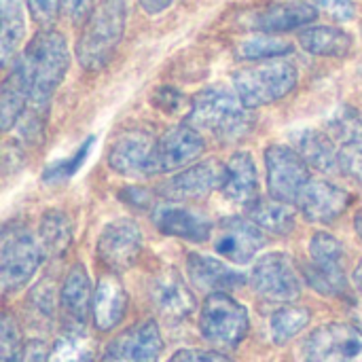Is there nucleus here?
<instances>
[{"mask_svg": "<svg viewBox=\"0 0 362 362\" xmlns=\"http://www.w3.org/2000/svg\"><path fill=\"white\" fill-rule=\"evenodd\" d=\"M93 142H95V138L89 136V138L74 151V155L64 157V159H59V161L47 165V170L42 172V180L49 182V185H59V182H64V180H68V178H72V176L81 170V165L85 163V159H87V155H89Z\"/></svg>", "mask_w": 362, "mask_h": 362, "instance_id": "obj_35", "label": "nucleus"}, {"mask_svg": "<svg viewBox=\"0 0 362 362\" xmlns=\"http://www.w3.org/2000/svg\"><path fill=\"white\" fill-rule=\"evenodd\" d=\"M354 284H356V288L362 293V261L358 263L356 272H354Z\"/></svg>", "mask_w": 362, "mask_h": 362, "instance_id": "obj_46", "label": "nucleus"}, {"mask_svg": "<svg viewBox=\"0 0 362 362\" xmlns=\"http://www.w3.org/2000/svg\"><path fill=\"white\" fill-rule=\"evenodd\" d=\"M45 250L38 238L21 225H4L0 238V282L4 293L23 288L38 272Z\"/></svg>", "mask_w": 362, "mask_h": 362, "instance_id": "obj_5", "label": "nucleus"}, {"mask_svg": "<svg viewBox=\"0 0 362 362\" xmlns=\"http://www.w3.org/2000/svg\"><path fill=\"white\" fill-rule=\"evenodd\" d=\"M32 19L40 25V30H53L57 13L62 11L59 0H25Z\"/></svg>", "mask_w": 362, "mask_h": 362, "instance_id": "obj_38", "label": "nucleus"}, {"mask_svg": "<svg viewBox=\"0 0 362 362\" xmlns=\"http://www.w3.org/2000/svg\"><path fill=\"white\" fill-rule=\"evenodd\" d=\"M170 362H235L231 361L227 354L223 352H214V350H197V348H191V350H180L176 352Z\"/></svg>", "mask_w": 362, "mask_h": 362, "instance_id": "obj_40", "label": "nucleus"}, {"mask_svg": "<svg viewBox=\"0 0 362 362\" xmlns=\"http://www.w3.org/2000/svg\"><path fill=\"white\" fill-rule=\"evenodd\" d=\"M129 297L125 293V286L117 278V274H106L98 280V286L93 291V322L95 329L106 333L112 331L127 312Z\"/></svg>", "mask_w": 362, "mask_h": 362, "instance_id": "obj_21", "label": "nucleus"}, {"mask_svg": "<svg viewBox=\"0 0 362 362\" xmlns=\"http://www.w3.org/2000/svg\"><path fill=\"white\" fill-rule=\"evenodd\" d=\"M248 221H252L259 229L274 233V235H288L295 231V210L291 204L278 202L274 197L269 199H257L252 206H248Z\"/></svg>", "mask_w": 362, "mask_h": 362, "instance_id": "obj_27", "label": "nucleus"}, {"mask_svg": "<svg viewBox=\"0 0 362 362\" xmlns=\"http://www.w3.org/2000/svg\"><path fill=\"white\" fill-rule=\"evenodd\" d=\"M30 106V89L28 83L21 74V70L15 66L11 70V74L4 78L2 83V91H0V127L2 132H8L11 127H15L21 117L25 115Z\"/></svg>", "mask_w": 362, "mask_h": 362, "instance_id": "obj_26", "label": "nucleus"}, {"mask_svg": "<svg viewBox=\"0 0 362 362\" xmlns=\"http://www.w3.org/2000/svg\"><path fill=\"white\" fill-rule=\"evenodd\" d=\"M316 8L335 21H352L356 17L354 0H316Z\"/></svg>", "mask_w": 362, "mask_h": 362, "instance_id": "obj_39", "label": "nucleus"}, {"mask_svg": "<svg viewBox=\"0 0 362 362\" xmlns=\"http://www.w3.org/2000/svg\"><path fill=\"white\" fill-rule=\"evenodd\" d=\"M293 51V45L280 36L274 34H257L240 42L235 55L240 59L248 62H265V59H278Z\"/></svg>", "mask_w": 362, "mask_h": 362, "instance_id": "obj_33", "label": "nucleus"}, {"mask_svg": "<svg viewBox=\"0 0 362 362\" xmlns=\"http://www.w3.org/2000/svg\"><path fill=\"white\" fill-rule=\"evenodd\" d=\"M318 17V8L308 2H282L272 4L265 11L257 13L252 25L263 34H280L303 28Z\"/></svg>", "mask_w": 362, "mask_h": 362, "instance_id": "obj_24", "label": "nucleus"}, {"mask_svg": "<svg viewBox=\"0 0 362 362\" xmlns=\"http://www.w3.org/2000/svg\"><path fill=\"white\" fill-rule=\"evenodd\" d=\"M204 151H206V142H204L199 129H195L189 123L176 125V127L168 129L155 142L148 176L165 174V172H172V170L187 168L197 157H202Z\"/></svg>", "mask_w": 362, "mask_h": 362, "instance_id": "obj_10", "label": "nucleus"}, {"mask_svg": "<svg viewBox=\"0 0 362 362\" xmlns=\"http://www.w3.org/2000/svg\"><path fill=\"white\" fill-rule=\"evenodd\" d=\"M38 242L45 255L62 257L72 244V221L62 210H47L38 225Z\"/></svg>", "mask_w": 362, "mask_h": 362, "instance_id": "obj_28", "label": "nucleus"}, {"mask_svg": "<svg viewBox=\"0 0 362 362\" xmlns=\"http://www.w3.org/2000/svg\"><path fill=\"white\" fill-rule=\"evenodd\" d=\"M265 168H267L269 195L284 204H297L303 187L312 180L310 165L293 146H284V144L267 146Z\"/></svg>", "mask_w": 362, "mask_h": 362, "instance_id": "obj_7", "label": "nucleus"}, {"mask_svg": "<svg viewBox=\"0 0 362 362\" xmlns=\"http://www.w3.org/2000/svg\"><path fill=\"white\" fill-rule=\"evenodd\" d=\"M221 191L229 202L240 206H252L259 199L257 165L248 153H233L231 159L225 163V180Z\"/></svg>", "mask_w": 362, "mask_h": 362, "instance_id": "obj_23", "label": "nucleus"}, {"mask_svg": "<svg viewBox=\"0 0 362 362\" xmlns=\"http://www.w3.org/2000/svg\"><path fill=\"white\" fill-rule=\"evenodd\" d=\"M225 180V165L216 159L189 165L159 187V195L170 202H199L212 191L221 189Z\"/></svg>", "mask_w": 362, "mask_h": 362, "instance_id": "obj_12", "label": "nucleus"}, {"mask_svg": "<svg viewBox=\"0 0 362 362\" xmlns=\"http://www.w3.org/2000/svg\"><path fill=\"white\" fill-rule=\"evenodd\" d=\"M155 142L144 132L123 134L108 153V165L121 176H148Z\"/></svg>", "mask_w": 362, "mask_h": 362, "instance_id": "obj_19", "label": "nucleus"}, {"mask_svg": "<svg viewBox=\"0 0 362 362\" xmlns=\"http://www.w3.org/2000/svg\"><path fill=\"white\" fill-rule=\"evenodd\" d=\"M312 320V312L308 308H299V305H284L278 312L272 314L269 320V331H272V339L276 346H284L291 339H295Z\"/></svg>", "mask_w": 362, "mask_h": 362, "instance_id": "obj_30", "label": "nucleus"}, {"mask_svg": "<svg viewBox=\"0 0 362 362\" xmlns=\"http://www.w3.org/2000/svg\"><path fill=\"white\" fill-rule=\"evenodd\" d=\"M354 229H356L358 238L362 240V210H358V212H356V216H354Z\"/></svg>", "mask_w": 362, "mask_h": 362, "instance_id": "obj_47", "label": "nucleus"}, {"mask_svg": "<svg viewBox=\"0 0 362 362\" xmlns=\"http://www.w3.org/2000/svg\"><path fill=\"white\" fill-rule=\"evenodd\" d=\"M174 4V0H140V6L144 8V13L148 15H159L165 8H170Z\"/></svg>", "mask_w": 362, "mask_h": 362, "instance_id": "obj_45", "label": "nucleus"}, {"mask_svg": "<svg viewBox=\"0 0 362 362\" xmlns=\"http://www.w3.org/2000/svg\"><path fill=\"white\" fill-rule=\"evenodd\" d=\"M119 197H121L127 206L138 208V210H148V208L155 210V208H157V206L153 204L151 191H146L144 187H127L125 191L119 193Z\"/></svg>", "mask_w": 362, "mask_h": 362, "instance_id": "obj_42", "label": "nucleus"}, {"mask_svg": "<svg viewBox=\"0 0 362 362\" xmlns=\"http://www.w3.org/2000/svg\"><path fill=\"white\" fill-rule=\"evenodd\" d=\"M148 293L157 314L170 322H180L189 318L197 308L195 295L176 269H165L159 276H155Z\"/></svg>", "mask_w": 362, "mask_h": 362, "instance_id": "obj_16", "label": "nucleus"}, {"mask_svg": "<svg viewBox=\"0 0 362 362\" xmlns=\"http://www.w3.org/2000/svg\"><path fill=\"white\" fill-rule=\"evenodd\" d=\"M95 248L100 261L112 274L127 272L142 252V231L129 218L112 221L102 229Z\"/></svg>", "mask_w": 362, "mask_h": 362, "instance_id": "obj_11", "label": "nucleus"}, {"mask_svg": "<svg viewBox=\"0 0 362 362\" xmlns=\"http://www.w3.org/2000/svg\"><path fill=\"white\" fill-rule=\"evenodd\" d=\"M299 81L297 66L284 57L265 59L233 74V89L246 108H261L286 98Z\"/></svg>", "mask_w": 362, "mask_h": 362, "instance_id": "obj_4", "label": "nucleus"}, {"mask_svg": "<svg viewBox=\"0 0 362 362\" xmlns=\"http://www.w3.org/2000/svg\"><path fill=\"white\" fill-rule=\"evenodd\" d=\"M265 242L267 240L263 229L242 216H227L216 225L214 250L235 265L250 263L255 255L265 246Z\"/></svg>", "mask_w": 362, "mask_h": 362, "instance_id": "obj_13", "label": "nucleus"}, {"mask_svg": "<svg viewBox=\"0 0 362 362\" xmlns=\"http://www.w3.org/2000/svg\"><path fill=\"white\" fill-rule=\"evenodd\" d=\"M352 193L325 180V178H312L299 199L297 206L301 210V214L310 221V223H333L335 218H339L352 204Z\"/></svg>", "mask_w": 362, "mask_h": 362, "instance_id": "obj_15", "label": "nucleus"}, {"mask_svg": "<svg viewBox=\"0 0 362 362\" xmlns=\"http://www.w3.org/2000/svg\"><path fill=\"white\" fill-rule=\"evenodd\" d=\"M305 282L325 297H341L348 291V278L344 265H316L308 263L303 267Z\"/></svg>", "mask_w": 362, "mask_h": 362, "instance_id": "obj_31", "label": "nucleus"}, {"mask_svg": "<svg viewBox=\"0 0 362 362\" xmlns=\"http://www.w3.org/2000/svg\"><path fill=\"white\" fill-rule=\"evenodd\" d=\"M305 362H362V331L354 325L329 322L303 344Z\"/></svg>", "mask_w": 362, "mask_h": 362, "instance_id": "obj_8", "label": "nucleus"}, {"mask_svg": "<svg viewBox=\"0 0 362 362\" xmlns=\"http://www.w3.org/2000/svg\"><path fill=\"white\" fill-rule=\"evenodd\" d=\"M310 261L316 265H344V246L325 231H318L310 242Z\"/></svg>", "mask_w": 362, "mask_h": 362, "instance_id": "obj_36", "label": "nucleus"}, {"mask_svg": "<svg viewBox=\"0 0 362 362\" xmlns=\"http://www.w3.org/2000/svg\"><path fill=\"white\" fill-rule=\"evenodd\" d=\"M51 352H47V346L42 341H30L25 346L23 362H49Z\"/></svg>", "mask_w": 362, "mask_h": 362, "instance_id": "obj_44", "label": "nucleus"}, {"mask_svg": "<svg viewBox=\"0 0 362 362\" xmlns=\"http://www.w3.org/2000/svg\"><path fill=\"white\" fill-rule=\"evenodd\" d=\"M182 93L174 87H161L157 89V93L153 95V102L163 110V112H176L182 104Z\"/></svg>", "mask_w": 362, "mask_h": 362, "instance_id": "obj_43", "label": "nucleus"}, {"mask_svg": "<svg viewBox=\"0 0 362 362\" xmlns=\"http://www.w3.org/2000/svg\"><path fill=\"white\" fill-rule=\"evenodd\" d=\"M301 47L320 57H346L352 49V36L335 25H314L299 34Z\"/></svg>", "mask_w": 362, "mask_h": 362, "instance_id": "obj_25", "label": "nucleus"}, {"mask_svg": "<svg viewBox=\"0 0 362 362\" xmlns=\"http://www.w3.org/2000/svg\"><path fill=\"white\" fill-rule=\"evenodd\" d=\"M293 148L303 157V161L318 170L320 174H339L344 172V157L341 148L320 129L308 127L293 134Z\"/></svg>", "mask_w": 362, "mask_h": 362, "instance_id": "obj_20", "label": "nucleus"}, {"mask_svg": "<svg viewBox=\"0 0 362 362\" xmlns=\"http://www.w3.org/2000/svg\"><path fill=\"white\" fill-rule=\"evenodd\" d=\"M25 354V346L21 339V331L17 327V322L13 320L11 314L2 316V325H0V356L2 362H23Z\"/></svg>", "mask_w": 362, "mask_h": 362, "instance_id": "obj_37", "label": "nucleus"}, {"mask_svg": "<svg viewBox=\"0 0 362 362\" xmlns=\"http://www.w3.org/2000/svg\"><path fill=\"white\" fill-rule=\"evenodd\" d=\"M333 136L341 142V153L362 155V115L358 110L344 106L329 121Z\"/></svg>", "mask_w": 362, "mask_h": 362, "instance_id": "obj_32", "label": "nucleus"}, {"mask_svg": "<svg viewBox=\"0 0 362 362\" xmlns=\"http://www.w3.org/2000/svg\"><path fill=\"white\" fill-rule=\"evenodd\" d=\"M163 339L155 320H144L119 333L104 350L102 362H159Z\"/></svg>", "mask_w": 362, "mask_h": 362, "instance_id": "obj_14", "label": "nucleus"}, {"mask_svg": "<svg viewBox=\"0 0 362 362\" xmlns=\"http://www.w3.org/2000/svg\"><path fill=\"white\" fill-rule=\"evenodd\" d=\"M93 291L87 269L81 263L72 265L59 291L62 310L72 325L70 331H83L89 310H93Z\"/></svg>", "mask_w": 362, "mask_h": 362, "instance_id": "obj_22", "label": "nucleus"}, {"mask_svg": "<svg viewBox=\"0 0 362 362\" xmlns=\"http://www.w3.org/2000/svg\"><path fill=\"white\" fill-rule=\"evenodd\" d=\"M25 36V19L19 0H2V28H0V55L2 66H8Z\"/></svg>", "mask_w": 362, "mask_h": 362, "instance_id": "obj_29", "label": "nucleus"}, {"mask_svg": "<svg viewBox=\"0 0 362 362\" xmlns=\"http://www.w3.org/2000/svg\"><path fill=\"white\" fill-rule=\"evenodd\" d=\"M250 284L257 295L267 301L288 303L301 295V278L295 261L286 252H272L261 257L250 274Z\"/></svg>", "mask_w": 362, "mask_h": 362, "instance_id": "obj_9", "label": "nucleus"}, {"mask_svg": "<svg viewBox=\"0 0 362 362\" xmlns=\"http://www.w3.org/2000/svg\"><path fill=\"white\" fill-rule=\"evenodd\" d=\"M62 13L72 21V23H83L89 19V15L93 13L95 4L93 0H59Z\"/></svg>", "mask_w": 362, "mask_h": 362, "instance_id": "obj_41", "label": "nucleus"}, {"mask_svg": "<svg viewBox=\"0 0 362 362\" xmlns=\"http://www.w3.org/2000/svg\"><path fill=\"white\" fill-rule=\"evenodd\" d=\"M248 329L250 320L246 308L229 297V293H214L206 297L199 314V331L208 344L218 350H233L246 339Z\"/></svg>", "mask_w": 362, "mask_h": 362, "instance_id": "obj_6", "label": "nucleus"}, {"mask_svg": "<svg viewBox=\"0 0 362 362\" xmlns=\"http://www.w3.org/2000/svg\"><path fill=\"white\" fill-rule=\"evenodd\" d=\"M153 221L161 233L187 242H208L214 231L210 218H206L204 214L191 208H182L176 204L157 206L153 210Z\"/></svg>", "mask_w": 362, "mask_h": 362, "instance_id": "obj_17", "label": "nucleus"}, {"mask_svg": "<svg viewBox=\"0 0 362 362\" xmlns=\"http://www.w3.org/2000/svg\"><path fill=\"white\" fill-rule=\"evenodd\" d=\"M125 21L127 11L123 0H102L95 4L74 47L76 59L85 70L98 72L108 66L123 40Z\"/></svg>", "mask_w": 362, "mask_h": 362, "instance_id": "obj_3", "label": "nucleus"}, {"mask_svg": "<svg viewBox=\"0 0 362 362\" xmlns=\"http://www.w3.org/2000/svg\"><path fill=\"white\" fill-rule=\"evenodd\" d=\"M15 66L21 70L30 89L28 108L47 115L51 98L55 89L62 85L70 68V53H68L66 38L55 30H40L25 45Z\"/></svg>", "mask_w": 362, "mask_h": 362, "instance_id": "obj_1", "label": "nucleus"}, {"mask_svg": "<svg viewBox=\"0 0 362 362\" xmlns=\"http://www.w3.org/2000/svg\"><path fill=\"white\" fill-rule=\"evenodd\" d=\"M93 350L83 331H68L51 350L49 362H91Z\"/></svg>", "mask_w": 362, "mask_h": 362, "instance_id": "obj_34", "label": "nucleus"}, {"mask_svg": "<svg viewBox=\"0 0 362 362\" xmlns=\"http://www.w3.org/2000/svg\"><path fill=\"white\" fill-rule=\"evenodd\" d=\"M187 123L199 132L214 134L218 140L233 142L255 127V117L235 91L225 87H206L193 95Z\"/></svg>", "mask_w": 362, "mask_h": 362, "instance_id": "obj_2", "label": "nucleus"}, {"mask_svg": "<svg viewBox=\"0 0 362 362\" xmlns=\"http://www.w3.org/2000/svg\"><path fill=\"white\" fill-rule=\"evenodd\" d=\"M187 276L195 288L206 291L208 295L229 293L246 284V276L242 272H235L223 261L199 255V252H189Z\"/></svg>", "mask_w": 362, "mask_h": 362, "instance_id": "obj_18", "label": "nucleus"}]
</instances>
